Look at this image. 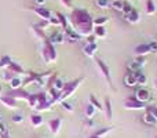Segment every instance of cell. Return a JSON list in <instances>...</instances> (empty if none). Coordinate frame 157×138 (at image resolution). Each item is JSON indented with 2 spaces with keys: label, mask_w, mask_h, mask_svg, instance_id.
<instances>
[{
  "label": "cell",
  "mask_w": 157,
  "mask_h": 138,
  "mask_svg": "<svg viewBox=\"0 0 157 138\" xmlns=\"http://www.w3.org/2000/svg\"><path fill=\"white\" fill-rule=\"evenodd\" d=\"M69 21L72 24V28L80 36H88L94 32V21L90 13L84 8H75L71 13Z\"/></svg>",
  "instance_id": "obj_1"
},
{
  "label": "cell",
  "mask_w": 157,
  "mask_h": 138,
  "mask_svg": "<svg viewBox=\"0 0 157 138\" xmlns=\"http://www.w3.org/2000/svg\"><path fill=\"white\" fill-rule=\"evenodd\" d=\"M83 79L84 77H77V79H75V80H71V81H68V83H65L62 91H61L59 102H61V101H63V100H66V98H69L75 91H76L77 87L80 86V83L83 81Z\"/></svg>",
  "instance_id": "obj_2"
},
{
  "label": "cell",
  "mask_w": 157,
  "mask_h": 138,
  "mask_svg": "<svg viewBox=\"0 0 157 138\" xmlns=\"http://www.w3.org/2000/svg\"><path fill=\"white\" fill-rule=\"evenodd\" d=\"M43 58L47 64L48 62H54L57 60V50L55 46L52 43H50L48 40L44 41V47H43Z\"/></svg>",
  "instance_id": "obj_3"
},
{
  "label": "cell",
  "mask_w": 157,
  "mask_h": 138,
  "mask_svg": "<svg viewBox=\"0 0 157 138\" xmlns=\"http://www.w3.org/2000/svg\"><path fill=\"white\" fill-rule=\"evenodd\" d=\"M124 108L125 109H131V111H141V109H146L147 105L144 102H141V101H138L134 95H131V97H127L124 101Z\"/></svg>",
  "instance_id": "obj_4"
},
{
  "label": "cell",
  "mask_w": 157,
  "mask_h": 138,
  "mask_svg": "<svg viewBox=\"0 0 157 138\" xmlns=\"http://www.w3.org/2000/svg\"><path fill=\"white\" fill-rule=\"evenodd\" d=\"M95 62H97V65H98V68H99L101 70V73L103 75V77L108 80V83H109V86L113 89V83H112V76H110V69H109V66L106 65L105 62H103L101 58H97L95 60Z\"/></svg>",
  "instance_id": "obj_5"
},
{
  "label": "cell",
  "mask_w": 157,
  "mask_h": 138,
  "mask_svg": "<svg viewBox=\"0 0 157 138\" xmlns=\"http://www.w3.org/2000/svg\"><path fill=\"white\" fill-rule=\"evenodd\" d=\"M134 97H135L138 101H141V102L146 104L150 101L152 94H150V91L147 89H145V87H138V89L135 90V93H134Z\"/></svg>",
  "instance_id": "obj_6"
},
{
  "label": "cell",
  "mask_w": 157,
  "mask_h": 138,
  "mask_svg": "<svg viewBox=\"0 0 157 138\" xmlns=\"http://www.w3.org/2000/svg\"><path fill=\"white\" fill-rule=\"evenodd\" d=\"M47 40L52 44H61L65 41V33L59 32V30H54L52 33H50V35L47 36Z\"/></svg>",
  "instance_id": "obj_7"
},
{
  "label": "cell",
  "mask_w": 157,
  "mask_h": 138,
  "mask_svg": "<svg viewBox=\"0 0 157 138\" xmlns=\"http://www.w3.org/2000/svg\"><path fill=\"white\" fill-rule=\"evenodd\" d=\"M7 94H8V95H11L13 98H15V100H26V101H28V98H29L30 93H28L26 90H24V89L21 87V89L11 90V91H8Z\"/></svg>",
  "instance_id": "obj_8"
},
{
  "label": "cell",
  "mask_w": 157,
  "mask_h": 138,
  "mask_svg": "<svg viewBox=\"0 0 157 138\" xmlns=\"http://www.w3.org/2000/svg\"><path fill=\"white\" fill-rule=\"evenodd\" d=\"M32 11H35L36 14H37L39 17H40L41 19H46V21H48L50 18H51V11L48 10V8L43 7V6H37V7H32Z\"/></svg>",
  "instance_id": "obj_9"
},
{
  "label": "cell",
  "mask_w": 157,
  "mask_h": 138,
  "mask_svg": "<svg viewBox=\"0 0 157 138\" xmlns=\"http://www.w3.org/2000/svg\"><path fill=\"white\" fill-rule=\"evenodd\" d=\"M63 30H65V39H68V40L71 41V43H77V41L80 40L81 36L78 35V33L73 29V28L68 26L66 29H63Z\"/></svg>",
  "instance_id": "obj_10"
},
{
  "label": "cell",
  "mask_w": 157,
  "mask_h": 138,
  "mask_svg": "<svg viewBox=\"0 0 157 138\" xmlns=\"http://www.w3.org/2000/svg\"><path fill=\"white\" fill-rule=\"evenodd\" d=\"M142 68H144V64H141L136 60H130L125 62L127 72H138V70H142Z\"/></svg>",
  "instance_id": "obj_11"
},
{
  "label": "cell",
  "mask_w": 157,
  "mask_h": 138,
  "mask_svg": "<svg viewBox=\"0 0 157 138\" xmlns=\"http://www.w3.org/2000/svg\"><path fill=\"white\" fill-rule=\"evenodd\" d=\"M61 124H62V119L61 117H55V119H51L48 122V127H50V131L52 134H58L61 130Z\"/></svg>",
  "instance_id": "obj_12"
},
{
  "label": "cell",
  "mask_w": 157,
  "mask_h": 138,
  "mask_svg": "<svg viewBox=\"0 0 157 138\" xmlns=\"http://www.w3.org/2000/svg\"><path fill=\"white\" fill-rule=\"evenodd\" d=\"M0 102H2L3 105H6L7 108H11V109L17 108V100L13 98L11 95H8V94L2 95V97H0Z\"/></svg>",
  "instance_id": "obj_13"
},
{
  "label": "cell",
  "mask_w": 157,
  "mask_h": 138,
  "mask_svg": "<svg viewBox=\"0 0 157 138\" xmlns=\"http://www.w3.org/2000/svg\"><path fill=\"white\" fill-rule=\"evenodd\" d=\"M123 83H124L125 87H135L136 84V77L134 76L132 72H127L124 75V77H123Z\"/></svg>",
  "instance_id": "obj_14"
},
{
  "label": "cell",
  "mask_w": 157,
  "mask_h": 138,
  "mask_svg": "<svg viewBox=\"0 0 157 138\" xmlns=\"http://www.w3.org/2000/svg\"><path fill=\"white\" fill-rule=\"evenodd\" d=\"M135 54L136 55H142V57H145V55L150 54V46L149 43H142V44H138V46L135 47Z\"/></svg>",
  "instance_id": "obj_15"
},
{
  "label": "cell",
  "mask_w": 157,
  "mask_h": 138,
  "mask_svg": "<svg viewBox=\"0 0 157 138\" xmlns=\"http://www.w3.org/2000/svg\"><path fill=\"white\" fill-rule=\"evenodd\" d=\"M103 111H105L106 119L112 120V116H113V109H112V101H110V98H108V97H106L105 101H103Z\"/></svg>",
  "instance_id": "obj_16"
},
{
  "label": "cell",
  "mask_w": 157,
  "mask_h": 138,
  "mask_svg": "<svg viewBox=\"0 0 157 138\" xmlns=\"http://www.w3.org/2000/svg\"><path fill=\"white\" fill-rule=\"evenodd\" d=\"M125 19H127L130 24H138V22L141 21V14H139L138 10L132 8V11H131V13L128 14L127 17H125Z\"/></svg>",
  "instance_id": "obj_17"
},
{
  "label": "cell",
  "mask_w": 157,
  "mask_h": 138,
  "mask_svg": "<svg viewBox=\"0 0 157 138\" xmlns=\"http://www.w3.org/2000/svg\"><path fill=\"white\" fill-rule=\"evenodd\" d=\"M97 50H98L97 43L87 44V46L84 47V54H86L87 57H94V55H95V53H97Z\"/></svg>",
  "instance_id": "obj_18"
},
{
  "label": "cell",
  "mask_w": 157,
  "mask_h": 138,
  "mask_svg": "<svg viewBox=\"0 0 157 138\" xmlns=\"http://www.w3.org/2000/svg\"><path fill=\"white\" fill-rule=\"evenodd\" d=\"M32 30L35 32V35L37 36L39 39H41L43 41H46V40H47V35H46V32H44V29L39 28L36 24H33V25H32Z\"/></svg>",
  "instance_id": "obj_19"
},
{
  "label": "cell",
  "mask_w": 157,
  "mask_h": 138,
  "mask_svg": "<svg viewBox=\"0 0 157 138\" xmlns=\"http://www.w3.org/2000/svg\"><path fill=\"white\" fill-rule=\"evenodd\" d=\"M30 123H32L33 127H39V126L43 124V116L39 113H32L30 115Z\"/></svg>",
  "instance_id": "obj_20"
},
{
  "label": "cell",
  "mask_w": 157,
  "mask_h": 138,
  "mask_svg": "<svg viewBox=\"0 0 157 138\" xmlns=\"http://www.w3.org/2000/svg\"><path fill=\"white\" fill-rule=\"evenodd\" d=\"M55 15H57V18H58V21H59V25L63 28V29H66V28L69 26V19H68V17L66 15H63L62 13H55Z\"/></svg>",
  "instance_id": "obj_21"
},
{
  "label": "cell",
  "mask_w": 157,
  "mask_h": 138,
  "mask_svg": "<svg viewBox=\"0 0 157 138\" xmlns=\"http://www.w3.org/2000/svg\"><path fill=\"white\" fill-rule=\"evenodd\" d=\"M142 120H144V123H145V124H147V126H155L156 123H157V120L147 111L145 112V115L142 116Z\"/></svg>",
  "instance_id": "obj_22"
},
{
  "label": "cell",
  "mask_w": 157,
  "mask_h": 138,
  "mask_svg": "<svg viewBox=\"0 0 157 138\" xmlns=\"http://www.w3.org/2000/svg\"><path fill=\"white\" fill-rule=\"evenodd\" d=\"M7 69H8V70H11V72H14L15 75H22V73H25L24 68H22L21 65H18V64H15L14 61L10 64V66H8Z\"/></svg>",
  "instance_id": "obj_23"
},
{
  "label": "cell",
  "mask_w": 157,
  "mask_h": 138,
  "mask_svg": "<svg viewBox=\"0 0 157 138\" xmlns=\"http://www.w3.org/2000/svg\"><path fill=\"white\" fill-rule=\"evenodd\" d=\"M22 84H24V81L21 80V77H18V76H15V77H13L10 80V86H11V90H15V89H21Z\"/></svg>",
  "instance_id": "obj_24"
},
{
  "label": "cell",
  "mask_w": 157,
  "mask_h": 138,
  "mask_svg": "<svg viewBox=\"0 0 157 138\" xmlns=\"http://www.w3.org/2000/svg\"><path fill=\"white\" fill-rule=\"evenodd\" d=\"M90 104H91L95 109H98V111H103V105L97 100V97H95V95H92V94L90 95Z\"/></svg>",
  "instance_id": "obj_25"
},
{
  "label": "cell",
  "mask_w": 157,
  "mask_h": 138,
  "mask_svg": "<svg viewBox=\"0 0 157 138\" xmlns=\"http://www.w3.org/2000/svg\"><path fill=\"white\" fill-rule=\"evenodd\" d=\"M11 62H13V61H11V57H10V55H3V57L0 58V68L7 69L8 66H10Z\"/></svg>",
  "instance_id": "obj_26"
},
{
  "label": "cell",
  "mask_w": 157,
  "mask_h": 138,
  "mask_svg": "<svg viewBox=\"0 0 157 138\" xmlns=\"http://www.w3.org/2000/svg\"><path fill=\"white\" fill-rule=\"evenodd\" d=\"M94 33L97 37H105L106 36V29L105 26H94Z\"/></svg>",
  "instance_id": "obj_27"
},
{
  "label": "cell",
  "mask_w": 157,
  "mask_h": 138,
  "mask_svg": "<svg viewBox=\"0 0 157 138\" xmlns=\"http://www.w3.org/2000/svg\"><path fill=\"white\" fill-rule=\"evenodd\" d=\"M156 13V4L153 0H147L146 2V14L152 15V14Z\"/></svg>",
  "instance_id": "obj_28"
},
{
  "label": "cell",
  "mask_w": 157,
  "mask_h": 138,
  "mask_svg": "<svg viewBox=\"0 0 157 138\" xmlns=\"http://www.w3.org/2000/svg\"><path fill=\"white\" fill-rule=\"evenodd\" d=\"M95 112H97V109H95L91 104H88V105L86 106V117L87 119H92L94 115H95Z\"/></svg>",
  "instance_id": "obj_29"
},
{
  "label": "cell",
  "mask_w": 157,
  "mask_h": 138,
  "mask_svg": "<svg viewBox=\"0 0 157 138\" xmlns=\"http://www.w3.org/2000/svg\"><path fill=\"white\" fill-rule=\"evenodd\" d=\"M92 21H94V26H103L108 22V17H97Z\"/></svg>",
  "instance_id": "obj_30"
},
{
  "label": "cell",
  "mask_w": 157,
  "mask_h": 138,
  "mask_svg": "<svg viewBox=\"0 0 157 138\" xmlns=\"http://www.w3.org/2000/svg\"><path fill=\"white\" fill-rule=\"evenodd\" d=\"M28 102H29V106L33 109H36V106H37V94H30L29 98H28Z\"/></svg>",
  "instance_id": "obj_31"
},
{
  "label": "cell",
  "mask_w": 157,
  "mask_h": 138,
  "mask_svg": "<svg viewBox=\"0 0 157 138\" xmlns=\"http://www.w3.org/2000/svg\"><path fill=\"white\" fill-rule=\"evenodd\" d=\"M36 94H37V106L39 105H43L44 102H47V94L46 93H43V91H40V93H36ZM37 106H36V108H37Z\"/></svg>",
  "instance_id": "obj_32"
},
{
  "label": "cell",
  "mask_w": 157,
  "mask_h": 138,
  "mask_svg": "<svg viewBox=\"0 0 157 138\" xmlns=\"http://www.w3.org/2000/svg\"><path fill=\"white\" fill-rule=\"evenodd\" d=\"M110 7L116 11H123V7H124V3L120 2V0H113L110 4Z\"/></svg>",
  "instance_id": "obj_33"
},
{
  "label": "cell",
  "mask_w": 157,
  "mask_h": 138,
  "mask_svg": "<svg viewBox=\"0 0 157 138\" xmlns=\"http://www.w3.org/2000/svg\"><path fill=\"white\" fill-rule=\"evenodd\" d=\"M110 131H112V127H103V128H99V130H97L94 134H95V136H98V137L102 138V137H105L106 134L110 133Z\"/></svg>",
  "instance_id": "obj_34"
},
{
  "label": "cell",
  "mask_w": 157,
  "mask_h": 138,
  "mask_svg": "<svg viewBox=\"0 0 157 138\" xmlns=\"http://www.w3.org/2000/svg\"><path fill=\"white\" fill-rule=\"evenodd\" d=\"M54 102H55V101H52V100H51V101H47V102H44L43 105H39L36 109H37L39 112H41V111H47V109L51 108V105H52Z\"/></svg>",
  "instance_id": "obj_35"
},
{
  "label": "cell",
  "mask_w": 157,
  "mask_h": 138,
  "mask_svg": "<svg viewBox=\"0 0 157 138\" xmlns=\"http://www.w3.org/2000/svg\"><path fill=\"white\" fill-rule=\"evenodd\" d=\"M110 4H112L110 0H97V6L99 8H108L110 7Z\"/></svg>",
  "instance_id": "obj_36"
},
{
  "label": "cell",
  "mask_w": 157,
  "mask_h": 138,
  "mask_svg": "<svg viewBox=\"0 0 157 138\" xmlns=\"http://www.w3.org/2000/svg\"><path fill=\"white\" fill-rule=\"evenodd\" d=\"M61 106H62L63 109H65V111H68V112H73V105H72V104H69L68 101L66 100H63V101H61Z\"/></svg>",
  "instance_id": "obj_37"
},
{
  "label": "cell",
  "mask_w": 157,
  "mask_h": 138,
  "mask_svg": "<svg viewBox=\"0 0 157 138\" xmlns=\"http://www.w3.org/2000/svg\"><path fill=\"white\" fill-rule=\"evenodd\" d=\"M13 77H15V73L11 72V70H8V69H6L4 73H3V79H4V80H7V81H10Z\"/></svg>",
  "instance_id": "obj_38"
},
{
  "label": "cell",
  "mask_w": 157,
  "mask_h": 138,
  "mask_svg": "<svg viewBox=\"0 0 157 138\" xmlns=\"http://www.w3.org/2000/svg\"><path fill=\"white\" fill-rule=\"evenodd\" d=\"M63 86H65V83H63L61 79H55V81H54V84H52V87L54 89H57V90H59V91H62V89H63Z\"/></svg>",
  "instance_id": "obj_39"
},
{
  "label": "cell",
  "mask_w": 157,
  "mask_h": 138,
  "mask_svg": "<svg viewBox=\"0 0 157 138\" xmlns=\"http://www.w3.org/2000/svg\"><path fill=\"white\" fill-rule=\"evenodd\" d=\"M146 111L149 112L150 115H152L153 117L157 120V106L156 105H147V108H146Z\"/></svg>",
  "instance_id": "obj_40"
},
{
  "label": "cell",
  "mask_w": 157,
  "mask_h": 138,
  "mask_svg": "<svg viewBox=\"0 0 157 138\" xmlns=\"http://www.w3.org/2000/svg\"><path fill=\"white\" fill-rule=\"evenodd\" d=\"M132 6L130 4V3H124V7H123V14H124V17H127L128 14L132 11Z\"/></svg>",
  "instance_id": "obj_41"
},
{
  "label": "cell",
  "mask_w": 157,
  "mask_h": 138,
  "mask_svg": "<svg viewBox=\"0 0 157 138\" xmlns=\"http://www.w3.org/2000/svg\"><path fill=\"white\" fill-rule=\"evenodd\" d=\"M11 119H13L14 123H22L24 122V115L22 113H14Z\"/></svg>",
  "instance_id": "obj_42"
},
{
  "label": "cell",
  "mask_w": 157,
  "mask_h": 138,
  "mask_svg": "<svg viewBox=\"0 0 157 138\" xmlns=\"http://www.w3.org/2000/svg\"><path fill=\"white\" fill-rule=\"evenodd\" d=\"M8 133V128L7 126H6L4 122H0V136H3V134H7Z\"/></svg>",
  "instance_id": "obj_43"
},
{
  "label": "cell",
  "mask_w": 157,
  "mask_h": 138,
  "mask_svg": "<svg viewBox=\"0 0 157 138\" xmlns=\"http://www.w3.org/2000/svg\"><path fill=\"white\" fill-rule=\"evenodd\" d=\"M39 28H41V29H46V28H48V25H50V22L48 21H46V19H41L39 24H36Z\"/></svg>",
  "instance_id": "obj_44"
},
{
  "label": "cell",
  "mask_w": 157,
  "mask_h": 138,
  "mask_svg": "<svg viewBox=\"0 0 157 138\" xmlns=\"http://www.w3.org/2000/svg\"><path fill=\"white\" fill-rule=\"evenodd\" d=\"M95 39H97V36H95L94 33H91V35L86 36V40H87V43H88V44H92V43H95Z\"/></svg>",
  "instance_id": "obj_45"
},
{
  "label": "cell",
  "mask_w": 157,
  "mask_h": 138,
  "mask_svg": "<svg viewBox=\"0 0 157 138\" xmlns=\"http://www.w3.org/2000/svg\"><path fill=\"white\" fill-rule=\"evenodd\" d=\"M48 22H50V25H54V26H59V21H58L57 15H55V17H51V18L48 19Z\"/></svg>",
  "instance_id": "obj_46"
},
{
  "label": "cell",
  "mask_w": 157,
  "mask_h": 138,
  "mask_svg": "<svg viewBox=\"0 0 157 138\" xmlns=\"http://www.w3.org/2000/svg\"><path fill=\"white\" fill-rule=\"evenodd\" d=\"M149 46H150V53L157 54V41H152V43H149Z\"/></svg>",
  "instance_id": "obj_47"
},
{
  "label": "cell",
  "mask_w": 157,
  "mask_h": 138,
  "mask_svg": "<svg viewBox=\"0 0 157 138\" xmlns=\"http://www.w3.org/2000/svg\"><path fill=\"white\" fill-rule=\"evenodd\" d=\"M61 2H62V4L65 6V7H68V8H72V6H73L72 0H61Z\"/></svg>",
  "instance_id": "obj_48"
},
{
  "label": "cell",
  "mask_w": 157,
  "mask_h": 138,
  "mask_svg": "<svg viewBox=\"0 0 157 138\" xmlns=\"http://www.w3.org/2000/svg\"><path fill=\"white\" fill-rule=\"evenodd\" d=\"M36 3H37V6H43L44 3H46V0H35Z\"/></svg>",
  "instance_id": "obj_49"
},
{
  "label": "cell",
  "mask_w": 157,
  "mask_h": 138,
  "mask_svg": "<svg viewBox=\"0 0 157 138\" xmlns=\"http://www.w3.org/2000/svg\"><path fill=\"white\" fill-rule=\"evenodd\" d=\"M2 138H10V133H7V134H3V136H0Z\"/></svg>",
  "instance_id": "obj_50"
},
{
  "label": "cell",
  "mask_w": 157,
  "mask_h": 138,
  "mask_svg": "<svg viewBox=\"0 0 157 138\" xmlns=\"http://www.w3.org/2000/svg\"><path fill=\"white\" fill-rule=\"evenodd\" d=\"M90 138H101V137H98V136H95V134H92V136L90 137Z\"/></svg>",
  "instance_id": "obj_51"
},
{
  "label": "cell",
  "mask_w": 157,
  "mask_h": 138,
  "mask_svg": "<svg viewBox=\"0 0 157 138\" xmlns=\"http://www.w3.org/2000/svg\"><path fill=\"white\" fill-rule=\"evenodd\" d=\"M0 122H3V117H2V115H0Z\"/></svg>",
  "instance_id": "obj_52"
},
{
  "label": "cell",
  "mask_w": 157,
  "mask_h": 138,
  "mask_svg": "<svg viewBox=\"0 0 157 138\" xmlns=\"http://www.w3.org/2000/svg\"><path fill=\"white\" fill-rule=\"evenodd\" d=\"M156 89H157V79H156Z\"/></svg>",
  "instance_id": "obj_53"
},
{
  "label": "cell",
  "mask_w": 157,
  "mask_h": 138,
  "mask_svg": "<svg viewBox=\"0 0 157 138\" xmlns=\"http://www.w3.org/2000/svg\"><path fill=\"white\" fill-rule=\"evenodd\" d=\"M0 93H2V86H0Z\"/></svg>",
  "instance_id": "obj_54"
},
{
  "label": "cell",
  "mask_w": 157,
  "mask_h": 138,
  "mask_svg": "<svg viewBox=\"0 0 157 138\" xmlns=\"http://www.w3.org/2000/svg\"><path fill=\"white\" fill-rule=\"evenodd\" d=\"M120 2H123V0H120Z\"/></svg>",
  "instance_id": "obj_55"
},
{
  "label": "cell",
  "mask_w": 157,
  "mask_h": 138,
  "mask_svg": "<svg viewBox=\"0 0 157 138\" xmlns=\"http://www.w3.org/2000/svg\"><path fill=\"white\" fill-rule=\"evenodd\" d=\"M131 2H132V0H131Z\"/></svg>",
  "instance_id": "obj_56"
}]
</instances>
